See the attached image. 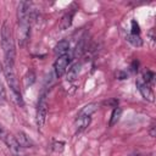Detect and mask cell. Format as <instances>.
I'll use <instances>...</instances> for the list:
<instances>
[{
	"mask_svg": "<svg viewBox=\"0 0 156 156\" xmlns=\"http://www.w3.org/2000/svg\"><path fill=\"white\" fill-rule=\"evenodd\" d=\"M1 46L5 56V62L13 65L15 63V40H13V33L11 29V26L9 21H5L1 27Z\"/></svg>",
	"mask_w": 156,
	"mask_h": 156,
	"instance_id": "cell-1",
	"label": "cell"
},
{
	"mask_svg": "<svg viewBox=\"0 0 156 156\" xmlns=\"http://www.w3.org/2000/svg\"><path fill=\"white\" fill-rule=\"evenodd\" d=\"M2 72H4V76L6 78V82L17 101V104L22 105L23 104V100H22V94H21V89H20V82L17 79V76L15 73V69H13V65L11 63H7V62H4V66H2Z\"/></svg>",
	"mask_w": 156,
	"mask_h": 156,
	"instance_id": "cell-2",
	"label": "cell"
},
{
	"mask_svg": "<svg viewBox=\"0 0 156 156\" xmlns=\"http://www.w3.org/2000/svg\"><path fill=\"white\" fill-rule=\"evenodd\" d=\"M46 116H48V101H46V93L43 91L39 96L38 100V106H37V115H35V121H37V126L39 129H41L45 124L46 121Z\"/></svg>",
	"mask_w": 156,
	"mask_h": 156,
	"instance_id": "cell-3",
	"label": "cell"
},
{
	"mask_svg": "<svg viewBox=\"0 0 156 156\" xmlns=\"http://www.w3.org/2000/svg\"><path fill=\"white\" fill-rule=\"evenodd\" d=\"M30 2L28 1H21L17 7V20L18 23H30Z\"/></svg>",
	"mask_w": 156,
	"mask_h": 156,
	"instance_id": "cell-4",
	"label": "cell"
},
{
	"mask_svg": "<svg viewBox=\"0 0 156 156\" xmlns=\"http://www.w3.org/2000/svg\"><path fill=\"white\" fill-rule=\"evenodd\" d=\"M69 56L68 55H62L58 56L54 63V73L57 78H61L66 72H67V67L69 63Z\"/></svg>",
	"mask_w": 156,
	"mask_h": 156,
	"instance_id": "cell-5",
	"label": "cell"
},
{
	"mask_svg": "<svg viewBox=\"0 0 156 156\" xmlns=\"http://www.w3.org/2000/svg\"><path fill=\"white\" fill-rule=\"evenodd\" d=\"M136 88L139 90V93L141 94V96L147 100V101H154V93L150 88V85L147 83H145V80L143 78H138L136 79Z\"/></svg>",
	"mask_w": 156,
	"mask_h": 156,
	"instance_id": "cell-6",
	"label": "cell"
},
{
	"mask_svg": "<svg viewBox=\"0 0 156 156\" xmlns=\"http://www.w3.org/2000/svg\"><path fill=\"white\" fill-rule=\"evenodd\" d=\"M29 34H30V23H18L17 39L21 46H23L27 43V40L29 39Z\"/></svg>",
	"mask_w": 156,
	"mask_h": 156,
	"instance_id": "cell-7",
	"label": "cell"
},
{
	"mask_svg": "<svg viewBox=\"0 0 156 156\" xmlns=\"http://www.w3.org/2000/svg\"><path fill=\"white\" fill-rule=\"evenodd\" d=\"M16 140L20 145V147H32L34 145L33 140L23 132H18L17 135H16Z\"/></svg>",
	"mask_w": 156,
	"mask_h": 156,
	"instance_id": "cell-8",
	"label": "cell"
},
{
	"mask_svg": "<svg viewBox=\"0 0 156 156\" xmlns=\"http://www.w3.org/2000/svg\"><path fill=\"white\" fill-rule=\"evenodd\" d=\"M90 123V117H85V116H77V119L74 122V127H76V132L80 133L83 132Z\"/></svg>",
	"mask_w": 156,
	"mask_h": 156,
	"instance_id": "cell-9",
	"label": "cell"
},
{
	"mask_svg": "<svg viewBox=\"0 0 156 156\" xmlns=\"http://www.w3.org/2000/svg\"><path fill=\"white\" fill-rule=\"evenodd\" d=\"M68 49H69V43L67 40H61L56 44V46L54 49V52L58 57V56H62V55H67Z\"/></svg>",
	"mask_w": 156,
	"mask_h": 156,
	"instance_id": "cell-10",
	"label": "cell"
},
{
	"mask_svg": "<svg viewBox=\"0 0 156 156\" xmlns=\"http://www.w3.org/2000/svg\"><path fill=\"white\" fill-rule=\"evenodd\" d=\"M74 12H76V10H71V11H68V12L62 17V20H61V22H60V29H61V30L67 29V28L72 24V20H73Z\"/></svg>",
	"mask_w": 156,
	"mask_h": 156,
	"instance_id": "cell-11",
	"label": "cell"
},
{
	"mask_svg": "<svg viewBox=\"0 0 156 156\" xmlns=\"http://www.w3.org/2000/svg\"><path fill=\"white\" fill-rule=\"evenodd\" d=\"M98 107H99V104H96V102H91V104H88V105H85L80 111H79V113H78V116H85V117H90L96 110H98Z\"/></svg>",
	"mask_w": 156,
	"mask_h": 156,
	"instance_id": "cell-12",
	"label": "cell"
},
{
	"mask_svg": "<svg viewBox=\"0 0 156 156\" xmlns=\"http://www.w3.org/2000/svg\"><path fill=\"white\" fill-rule=\"evenodd\" d=\"M79 68H80V65L77 62V63H73L68 71H67V80H74L77 77H78V73H79Z\"/></svg>",
	"mask_w": 156,
	"mask_h": 156,
	"instance_id": "cell-13",
	"label": "cell"
},
{
	"mask_svg": "<svg viewBox=\"0 0 156 156\" xmlns=\"http://www.w3.org/2000/svg\"><path fill=\"white\" fill-rule=\"evenodd\" d=\"M121 116H122V108L118 107V106H116L112 110V113H111V118H110V123H108L110 127H113L115 124H117V122L119 121Z\"/></svg>",
	"mask_w": 156,
	"mask_h": 156,
	"instance_id": "cell-14",
	"label": "cell"
},
{
	"mask_svg": "<svg viewBox=\"0 0 156 156\" xmlns=\"http://www.w3.org/2000/svg\"><path fill=\"white\" fill-rule=\"evenodd\" d=\"M85 48H87V45H85V38L83 37V38H80V40L77 43L76 49H74V51H73V56H74V57L80 56V55L85 51Z\"/></svg>",
	"mask_w": 156,
	"mask_h": 156,
	"instance_id": "cell-15",
	"label": "cell"
},
{
	"mask_svg": "<svg viewBox=\"0 0 156 156\" xmlns=\"http://www.w3.org/2000/svg\"><path fill=\"white\" fill-rule=\"evenodd\" d=\"M127 40L130 44H133L134 46H141L143 45V40H141V38H140L139 34H132V33H129L127 35Z\"/></svg>",
	"mask_w": 156,
	"mask_h": 156,
	"instance_id": "cell-16",
	"label": "cell"
},
{
	"mask_svg": "<svg viewBox=\"0 0 156 156\" xmlns=\"http://www.w3.org/2000/svg\"><path fill=\"white\" fill-rule=\"evenodd\" d=\"M141 78L145 80V83H147L149 85H151V84L154 83L155 74H154V72H151V71H145V72H144V77H141Z\"/></svg>",
	"mask_w": 156,
	"mask_h": 156,
	"instance_id": "cell-17",
	"label": "cell"
},
{
	"mask_svg": "<svg viewBox=\"0 0 156 156\" xmlns=\"http://www.w3.org/2000/svg\"><path fill=\"white\" fill-rule=\"evenodd\" d=\"M52 150L55 152H61L65 147V143L63 141H52V145H51Z\"/></svg>",
	"mask_w": 156,
	"mask_h": 156,
	"instance_id": "cell-18",
	"label": "cell"
},
{
	"mask_svg": "<svg viewBox=\"0 0 156 156\" xmlns=\"http://www.w3.org/2000/svg\"><path fill=\"white\" fill-rule=\"evenodd\" d=\"M34 80H35V76H34V73H33L32 71H29V72L26 74V77H24L26 85H27V87H28V85H32Z\"/></svg>",
	"mask_w": 156,
	"mask_h": 156,
	"instance_id": "cell-19",
	"label": "cell"
},
{
	"mask_svg": "<svg viewBox=\"0 0 156 156\" xmlns=\"http://www.w3.org/2000/svg\"><path fill=\"white\" fill-rule=\"evenodd\" d=\"M132 34H140V28H139V24L135 20L132 21Z\"/></svg>",
	"mask_w": 156,
	"mask_h": 156,
	"instance_id": "cell-20",
	"label": "cell"
},
{
	"mask_svg": "<svg viewBox=\"0 0 156 156\" xmlns=\"http://www.w3.org/2000/svg\"><path fill=\"white\" fill-rule=\"evenodd\" d=\"M5 99H6V93H5V88H4V85H2V82H1V79H0V100L4 101Z\"/></svg>",
	"mask_w": 156,
	"mask_h": 156,
	"instance_id": "cell-21",
	"label": "cell"
},
{
	"mask_svg": "<svg viewBox=\"0 0 156 156\" xmlns=\"http://www.w3.org/2000/svg\"><path fill=\"white\" fill-rule=\"evenodd\" d=\"M7 133H9V132H7V130H5V129H4V127L0 124V139H1V140H4V139H5V136L7 135Z\"/></svg>",
	"mask_w": 156,
	"mask_h": 156,
	"instance_id": "cell-22",
	"label": "cell"
},
{
	"mask_svg": "<svg viewBox=\"0 0 156 156\" xmlns=\"http://www.w3.org/2000/svg\"><path fill=\"white\" fill-rule=\"evenodd\" d=\"M150 135L151 136H155V127L151 126V129H150Z\"/></svg>",
	"mask_w": 156,
	"mask_h": 156,
	"instance_id": "cell-23",
	"label": "cell"
},
{
	"mask_svg": "<svg viewBox=\"0 0 156 156\" xmlns=\"http://www.w3.org/2000/svg\"><path fill=\"white\" fill-rule=\"evenodd\" d=\"M130 156H141V155H139V154H136V155H130Z\"/></svg>",
	"mask_w": 156,
	"mask_h": 156,
	"instance_id": "cell-24",
	"label": "cell"
}]
</instances>
